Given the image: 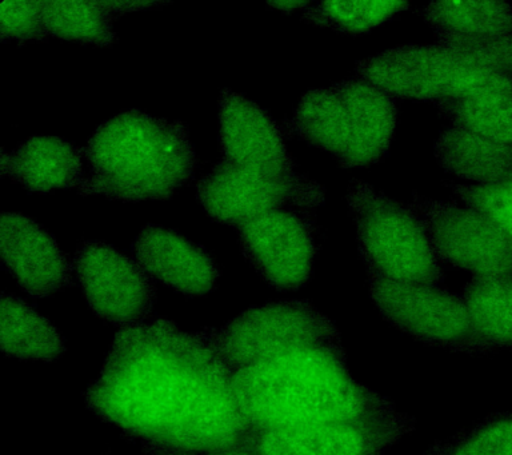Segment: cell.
<instances>
[{
  "label": "cell",
  "mask_w": 512,
  "mask_h": 455,
  "mask_svg": "<svg viewBox=\"0 0 512 455\" xmlns=\"http://www.w3.org/2000/svg\"><path fill=\"white\" fill-rule=\"evenodd\" d=\"M0 339L7 357L54 362L66 353V345L58 329L34 307L4 291Z\"/></svg>",
  "instance_id": "d6986e66"
},
{
  "label": "cell",
  "mask_w": 512,
  "mask_h": 455,
  "mask_svg": "<svg viewBox=\"0 0 512 455\" xmlns=\"http://www.w3.org/2000/svg\"><path fill=\"white\" fill-rule=\"evenodd\" d=\"M75 270L84 298L96 317L120 329L146 322L154 310V278L115 247L83 241L75 253Z\"/></svg>",
  "instance_id": "7c38bea8"
},
{
  "label": "cell",
  "mask_w": 512,
  "mask_h": 455,
  "mask_svg": "<svg viewBox=\"0 0 512 455\" xmlns=\"http://www.w3.org/2000/svg\"><path fill=\"white\" fill-rule=\"evenodd\" d=\"M84 149L59 137H31L12 153L2 149L0 174L30 193L72 189L83 182Z\"/></svg>",
  "instance_id": "e0dca14e"
},
{
  "label": "cell",
  "mask_w": 512,
  "mask_h": 455,
  "mask_svg": "<svg viewBox=\"0 0 512 455\" xmlns=\"http://www.w3.org/2000/svg\"><path fill=\"white\" fill-rule=\"evenodd\" d=\"M131 250L152 278L187 297H203L218 287L222 273L214 258L174 230L148 223Z\"/></svg>",
  "instance_id": "2e32d148"
},
{
  "label": "cell",
  "mask_w": 512,
  "mask_h": 455,
  "mask_svg": "<svg viewBox=\"0 0 512 455\" xmlns=\"http://www.w3.org/2000/svg\"><path fill=\"white\" fill-rule=\"evenodd\" d=\"M84 402L131 441L172 449H231L251 431L230 369L198 333L170 319L120 329Z\"/></svg>",
  "instance_id": "6da1fadb"
},
{
  "label": "cell",
  "mask_w": 512,
  "mask_h": 455,
  "mask_svg": "<svg viewBox=\"0 0 512 455\" xmlns=\"http://www.w3.org/2000/svg\"><path fill=\"white\" fill-rule=\"evenodd\" d=\"M196 198L215 222L238 227L282 207L315 209L326 201V191L304 175L267 177L222 159L200 179Z\"/></svg>",
  "instance_id": "9c48e42d"
},
{
  "label": "cell",
  "mask_w": 512,
  "mask_h": 455,
  "mask_svg": "<svg viewBox=\"0 0 512 455\" xmlns=\"http://www.w3.org/2000/svg\"><path fill=\"white\" fill-rule=\"evenodd\" d=\"M423 455H512V411L491 415L436 442Z\"/></svg>",
  "instance_id": "d4e9b609"
},
{
  "label": "cell",
  "mask_w": 512,
  "mask_h": 455,
  "mask_svg": "<svg viewBox=\"0 0 512 455\" xmlns=\"http://www.w3.org/2000/svg\"><path fill=\"white\" fill-rule=\"evenodd\" d=\"M451 189L468 209L486 215L512 241V179L498 185H454Z\"/></svg>",
  "instance_id": "4316f807"
},
{
  "label": "cell",
  "mask_w": 512,
  "mask_h": 455,
  "mask_svg": "<svg viewBox=\"0 0 512 455\" xmlns=\"http://www.w3.org/2000/svg\"><path fill=\"white\" fill-rule=\"evenodd\" d=\"M142 446L143 453L146 455H259L247 447L238 446L231 447V449L216 450V451H184L172 449L159 445V443L150 441H138Z\"/></svg>",
  "instance_id": "f1b7e54d"
},
{
  "label": "cell",
  "mask_w": 512,
  "mask_h": 455,
  "mask_svg": "<svg viewBox=\"0 0 512 455\" xmlns=\"http://www.w3.org/2000/svg\"><path fill=\"white\" fill-rule=\"evenodd\" d=\"M251 429H292L394 413L395 403L355 381L342 343L287 351L232 374Z\"/></svg>",
  "instance_id": "7a4b0ae2"
},
{
  "label": "cell",
  "mask_w": 512,
  "mask_h": 455,
  "mask_svg": "<svg viewBox=\"0 0 512 455\" xmlns=\"http://www.w3.org/2000/svg\"><path fill=\"white\" fill-rule=\"evenodd\" d=\"M402 411L292 429H251L244 447L259 455H383L415 430Z\"/></svg>",
  "instance_id": "4fadbf2b"
},
{
  "label": "cell",
  "mask_w": 512,
  "mask_h": 455,
  "mask_svg": "<svg viewBox=\"0 0 512 455\" xmlns=\"http://www.w3.org/2000/svg\"><path fill=\"white\" fill-rule=\"evenodd\" d=\"M438 46L463 61L500 73L512 74V33L500 37L471 38L435 33Z\"/></svg>",
  "instance_id": "484cf974"
},
{
  "label": "cell",
  "mask_w": 512,
  "mask_h": 455,
  "mask_svg": "<svg viewBox=\"0 0 512 455\" xmlns=\"http://www.w3.org/2000/svg\"><path fill=\"white\" fill-rule=\"evenodd\" d=\"M88 169L80 195L111 201L170 199L194 179L196 154L180 121L128 110L95 130L84 149Z\"/></svg>",
  "instance_id": "3957f363"
},
{
  "label": "cell",
  "mask_w": 512,
  "mask_h": 455,
  "mask_svg": "<svg viewBox=\"0 0 512 455\" xmlns=\"http://www.w3.org/2000/svg\"><path fill=\"white\" fill-rule=\"evenodd\" d=\"M0 247L4 269L31 297H50L75 285L70 257L34 219L20 213H3Z\"/></svg>",
  "instance_id": "9a60e30c"
},
{
  "label": "cell",
  "mask_w": 512,
  "mask_h": 455,
  "mask_svg": "<svg viewBox=\"0 0 512 455\" xmlns=\"http://www.w3.org/2000/svg\"><path fill=\"white\" fill-rule=\"evenodd\" d=\"M404 2H320L304 10L303 19L343 34H366L408 9Z\"/></svg>",
  "instance_id": "cb8c5ba5"
},
{
  "label": "cell",
  "mask_w": 512,
  "mask_h": 455,
  "mask_svg": "<svg viewBox=\"0 0 512 455\" xmlns=\"http://www.w3.org/2000/svg\"><path fill=\"white\" fill-rule=\"evenodd\" d=\"M198 335L232 374L287 351L340 342L335 323L299 299L251 307L220 329L206 327Z\"/></svg>",
  "instance_id": "52a82bcc"
},
{
  "label": "cell",
  "mask_w": 512,
  "mask_h": 455,
  "mask_svg": "<svg viewBox=\"0 0 512 455\" xmlns=\"http://www.w3.org/2000/svg\"><path fill=\"white\" fill-rule=\"evenodd\" d=\"M463 299L480 337L494 349L512 350V275L474 277Z\"/></svg>",
  "instance_id": "ffe728a7"
},
{
  "label": "cell",
  "mask_w": 512,
  "mask_h": 455,
  "mask_svg": "<svg viewBox=\"0 0 512 455\" xmlns=\"http://www.w3.org/2000/svg\"><path fill=\"white\" fill-rule=\"evenodd\" d=\"M368 286L384 321L416 341L454 353L488 354L494 347L475 330L463 297L439 286L402 283L368 271Z\"/></svg>",
  "instance_id": "ba28073f"
},
{
  "label": "cell",
  "mask_w": 512,
  "mask_h": 455,
  "mask_svg": "<svg viewBox=\"0 0 512 455\" xmlns=\"http://www.w3.org/2000/svg\"><path fill=\"white\" fill-rule=\"evenodd\" d=\"M407 205L422 221L440 261L475 277L512 275V241L486 215L416 194Z\"/></svg>",
  "instance_id": "30bf717a"
},
{
  "label": "cell",
  "mask_w": 512,
  "mask_h": 455,
  "mask_svg": "<svg viewBox=\"0 0 512 455\" xmlns=\"http://www.w3.org/2000/svg\"><path fill=\"white\" fill-rule=\"evenodd\" d=\"M452 127L512 145V97L436 103Z\"/></svg>",
  "instance_id": "603a6c76"
},
{
  "label": "cell",
  "mask_w": 512,
  "mask_h": 455,
  "mask_svg": "<svg viewBox=\"0 0 512 455\" xmlns=\"http://www.w3.org/2000/svg\"><path fill=\"white\" fill-rule=\"evenodd\" d=\"M268 6L274 7V9H278L283 11V13H292V11L300 10L304 11L308 6L311 5L310 2H270L267 3Z\"/></svg>",
  "instance_id": "4dcf8cb0"
},
{
  "label": "cell",
  "mask_w": 512,
  "mask_h": 455,
  "mask_svg": "<svg viewBox=\"0 0 512 455\" xmlns=\"http://www.w3.org/2000/svg\"><path fill=\"white\" fill-rule=\"evenodd\" d=\"M435 33L500 37L512 33V6L504 2H435L423 9Z\"/></svg>",
  "instance_id": "44dd1931"
},
{
  "label": "cell",
  "mask_w": 512,
  "mask_h": 455,
  "mask_svg": "<svg viewBox=\"0 0 512 455\" xmlns=\"http://www.w3.org/2000/svg\"><path fill=\"white\" fill-rule=\"evenodd\" d=\"M219 146L223 159L243 169L267 177L295 174L294 158L271 115L228 89L219 95Z\"/></svg>",
  "instance_id": "5bb4252c"
},
{
  "label": "cell",
  "mask_w": 512,
  "mask_h": 455,
  "mask_svg": "<svg viewBox=\"0 0 512 455\" xmlns=\"http://www.w3.org/2000/svg\"><path fill=\"white\" fill-rule=\"evenodd\" d=\"M356 74L392 97L422 102L512 97V74L463 61L436 46H399L363 59Z\"/></svg>",
  "instance_id": "5b68a950"
},
{
  "label": "cell",
  "mask_w": 512,
  "mask_h": 455,
  "mask_svg": "<svg viewBox=\"0 0 512 455\" xmlns=\"http://www.w3.org/2000/svg\"><path fill=\"white\" fill-rule=\"evenodd\" d=\"M347 202L368 271L395 282L428 286L444 282L426 229L410 206L392 201L359 179L351 181Z\"/></svg>",
  "instance_id": "8992f818"
},
{
  "label": "cell",
  "mask_w": 512,
  "mask_h": 455,
  "mask_svg": "<svg viewBox=\"0 0 512 455\" xmlns=\"http://www.w3.org/2000/svg\"><path fill=\"white\" fill-rule=\"evenodd\" d=\"M0 34L2 42L7 39L44 41L50 37L44 22L43 2L6 0L0 3Z\"/></svg>",
  "instance_id": "83f0119b"
},
{
  "label": "cell",
  "mask_w": 512,
  "mask_h": 455,
  "mask_svg": "<svg viewBox=\"0 0 512 455\" xmlns=\"http://www.w3.org/2000/svg\"><path fill=\"white\" fill-rule=\"evenodd\" d=\"M396 101L363 79L308 91L287 123L291 135L327 151L343 169L386 158L394 139Z\"/></svg>",
  "instance_id": "277c9868"
},
{
  "label": "cell",
  "mask_w": 512,
  "mask_h": 455,
  "mask_svg": "<svg viewBox=\"0 0 512 455\" xmlns=\"http://www.w3.org/2000/svg\"><path fill=\"white\" fill-rule=\"evenodd\" d=\"M435 157L448 173L480 186L512 179V145L490 141L459 127L440 134Z\"/></svg>",
  "instance_id": "ac0fdd59"
},
{
  "label": "cell",
  "mask_w": 512,
  "mask_h": 455,
  "mask_svg": "<svg viewBox=\"0 0 512 455\" xmlns=\"http://www.w3.org/2000/svg\"><path fill=\"white\" fill-rule=\"evenodd\" d=\"M107 9H110L116 17L130 11H140L144 9H151V7H158L166 5L160 2H104Z\"/></svg>",
  "instance_id": "f546056e"
},
{
  "label": "cell",
  "mask_w": 512,
  "mask_h": 455,
  "mask_svg": "<svg viewBox=\"0 0 512 455\" xmlns=\"http://www.w3.org/2000/svg\"><path fill=\"white\" fill-rule=\"evenodd\" d=\"M48 35L84 45L112 46L119 41L114 31L116 15L104 2L43 0Z\"/></svg>",
  "instance_id": "7402d4cb"
},
{
  "label": "cell",
  "mask_w": 512,
  "mask_h": 455,
  "mask_svg": "<svg viewBox=\"0 0 512 455\" xmlns=\"http://www.w3.org/2000/svg\"><path fill=\"white\" fill-rule=\"evenodd\" d=\"M240 250L264 282L279 291L307 285L314 273V213L303 207L267 211L236 227Z\"/></svg>",
  "instance_id": "8fae6325"
}]
</instances>
